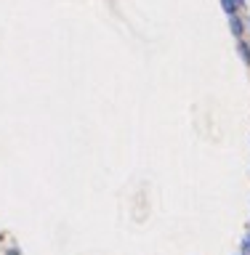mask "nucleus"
<instances>
[{
  "instance_id": "f03ea898",
  "label": "nucleus",
  "mask_w": 250,
  "mask_h": 255,
  "mask_svg": "<svg viewBox=\"0 0 250 255\" xmlns=\"http://www.w3.org/2000/svg\"><path fill=\"white\" fill-rule=\"evenodd\" d=\"M221 5H224V11H227L229 16H235V13H237V8H240L237 0H221Z\"/></svg>"
},
{
  "instance_id": "423d86ee",
  "label": "nucleus",
  "mask_w": 250,
  "mask_h": 255,
  "mask_svg": "<svg viewBox=\"0 0 250 255\" xmlns=\"http://www.w3.org/2000/svg\"><path fill=\"white\" fill-rule=\"evenodd\" d=\"M237 3H240V5H245V0H237Z\"/></svg>"
},
{
  "instance_id": "39448f33",
  "label": "nucleus",
  "mask_w": 250,
  "mask_h": 255,
  "mask_svg": "<svg viewBox=\"0 0 250 255\" xmlns=\"http://www.w3.org/2000/svg\"><path fill=\"white\" fill-rule=\"evenodd\" d=\"M8 255H19V250H16V247H13V250H8Z\"/></svg>"
},
{
  "instance_id": "0eeeda50",
  "label": "nucleus",
  "mask_w": 250,
  "mask_h": 255,
  "mask_svg": "<svg viewBox=\"0 0 250 255\" xmlns=\"http://www.w3.org/2000/svg\"><path fill=\"white\" fill-rule=\"evenodd\" d=\"M248 27H250V19H248Z\"/></svg>"
},
{
  "instance_id": "7ed1b4c3",
  "label": "nucleus",
  "mask_w": 250,
  "mask_h": 255,
  "mask_svg": "<svg viewBox=\"0 0 250 255\" xmlns=\"http://www.w3.org/2000/svg\"><path fill=\"white\" fill-rule=\"evenodd\" d=\"M237 51H240V56H243V61L250 67V45H248V43H240V45H237Z\"/></svg>"
},
{
  "instance_id": "f257e3e1",
  "label": "nucleus",
  "mask_w": 250,
  "mask_h": 255,
  "mask_svg": "<svg viewBox=\"0 0 250 255\" xmlns=\"http://www.w3.org/2000/svg\"><path fill=\"white\" fill-rule=\"evenodd\" d=\"M229 27H232V32H235V35L240 37L245 32V24H243V19H240V16L235 13V16H229Z\"/></svg>"
},
{
  "instance_id": "20e7f679",
  "label": "nucleus",
  "mask_w": 250,
  "mask_h": 255,
  "mask_svg": "<svg viewBox=\"0 0 250 255\" xmlns=\"http://www.w3.org/2000/svg\"><path fill=\"white\" fill-rule=\"evenodd\" d=\"M243 255H250V234L243 239Z\"/></svg>"
}]
</instances>
